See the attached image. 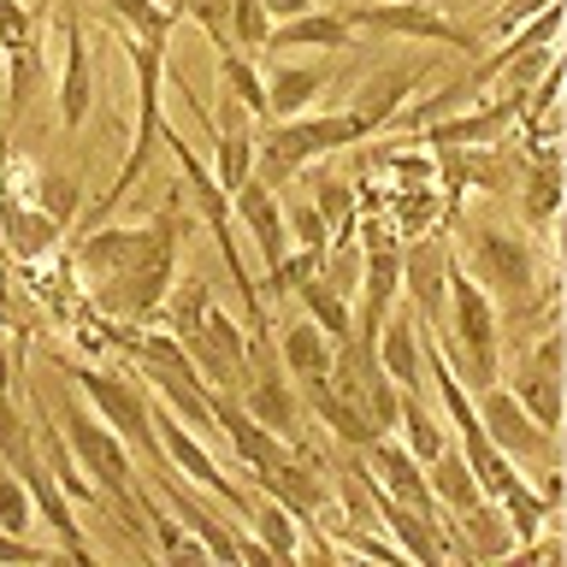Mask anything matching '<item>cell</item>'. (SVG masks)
Instances as JSON below:
<instances>
[{
	"mask_svg": "<svg viewBox=\"0 0 567 567\" xmlns=\"http://www.w3.org/2000/svg\"><path fill=\"white\" fill-rule=\"evenodd\" d=\"M142 520H148V538H154V549H159V561H172V567H184V561H207V549H202V538L177 520L172 508H159L154 496H142Z\"/></svg>",
	"mask_w": 567,
	"mask_h": 567,
	"instance_id": "32",
	"label": "cell"
},
{
	"mask_svg": "<svg viewBox=\"0 0 567 567\" xmlns=\"http://www.w3.org/2000/svg\"><path fill=\"white\" fill-rule=\"evenodd\" d=\"M189 118L202 124V136H207V148H213V177H219V189L230 195L237 184H248V177H255V131H248L243 106L225 95L219 113H207V106L189 95Z\"/></svg>",
	"mask_w": 567,
	"mask_h": 567,
	"instance_id": "12",
	"label": "cell"
},
{
	"mask_svg": "<svg viewBox=\"0 0 567 567\" xmlns=\"http://www.w3.org/2000/svg\"><path fill=\"white\" fill-rule=\"evenodd\" d=\"M0 60H7V118H18L42 83V12L0 0Z\"/></svg>",
	"mask_w": 567,
	"mask_h": 567,
	"instance_id": "11",
	"label": "cell"
},
{
	"mask_svg": "<svg viewBox=\"0 0 567 567\" xmlns=\"http://www.w3.org/2000/svg\"><path fill=\"white\" fill-rule=\"evenodd\" d=\"M372 349H379V367L390 372V384L420 390V319L414 313H384Z\"/></svg>",
	"mask_w": 567,
	"mask_h": 567,
	"instance_id": "20",
	"label": "cell"
},
{
	"mask_svg": "<svg viewBox=\"0 0 567 567\" xmlns=\"http://www.w3.org/2000/svg\"><path fill=\"white\" fill-rule=\"evenodd\" d=\"M65 65H60V124L78 131L95 106V53H89V35H83V18L65 12Z\"/></svg>",
	"mask_w": 567,
	"mask_h": 567,
	"instance_id": "19",
	"label": "cell"
},
{
	"mask_svg": "<svg viewBox=\"0 0 567 567\" xmlns=\"http://www.w3.org/2000/svg\"><path fill=\"white\" fill-rule=\"evenodd\" d=\"M402 290L414 301L420 326H443V301H450V243L420 230L414 243L402 248Z\"/></svg>",
	"mask_w": 567,
	"mask_h": 567,
	"instance_id": "14",
	"label": "cell"
},
{
	"mask_svg": "<svg viewBox=\"0 0 567 567\" xmlns=\"http://www.w3.org/2000/svg\"><path fill=\"white\" fill-rule=\"evenodd\" d=\"M266 78V106H272V118H296L308 113V101L326 89V65H272L260 71Z\"/></svg>",
	"mask_w": 567,
	"mask_h": 567,
	"instance_id": "29",
	"label": "cell"
},
{
	"mask_svg": "<svg viewBox=\"0 0 567 567\" xmlns=\"http://www.w3.org/2000/svg\"><path fill=\"white\" fill-rule=\"evenodd\" d=\"M225 35L243 53H266V35H272V18H266L260 0H225Z\"/></svg>",
	"mask_w": 567,
	"mask_h": 567,
	"instance_id": "36",
	"label": "cell"
},
{
	"mask_svg": "<svg viewBox=\"0 0 567 567\" xmlns=\"http://www.w3.org/2000/svg\"><path fill=\"white\" fill-rule=\"evenodd\" d=\"M48 556H53L48 544H30V538H18V532H0V561L30 567V561H48Z\"/></svg>",
	"mask_w": 567,
	"mask_h": 567,
	"instance_id": "39",
	"label": "cell"
},
{
	"mask_svg": "<svg viewBox=\"0 0 567 567\" xmlns=\"http://www.w3.org/2000/svg\"><path fill=\"white\" fill-rule=\"evenodd\" d=\"M496 508H503V520H508V532H514V544H526V538H538V532L556 520V496H544V491H532L526 478H514V485L496 496Z\"/></svg>",
	"mask_w": 567,
	"mask_h": 567,
	"instance_id": "30",
	"label": "cell"
},
{
	"mask_svg": "<svg viewBox=\"0 0 567 567\" xmlns=\"http://www.w3.org/2000/svg\"><path fill=\"white\" fill-rule=\"evenodd\" d=\"M60 372L78 384V396L124 437V450H136L148 467H172L166 450H159V437H154V396H148L136 379L106 372V367H95V361H71V354H60Z\"/></svg>",
	"mask_w": 567,
	"mask_h": 567,
	"instance_id": "7",
	"label": "cell"
},
{
	"mask_svg": "<svg viewBox=\"0 0 567 567\" xmlns=\"http://www.w3.org/2000/svg\"><path fill=\"white\" fill-rule=\"evenodd\" d=\"M308 189H313L308 202L319 207V219L331 230V248L354 243V230H361V195H354V184H343V177H331V172H313Z\"/></svg>",
	"mask_w": 567,
	"mask_h": 567,
	"instance_id": "26",
	"label": "cell"
},
{
	"mask_svg": "<svg viewBox=\"0 0 567 567\" xmlns=\"http://www.w3.org/2000/svg\"><path fill=\"white\" fill-rule=\"evenodd\" d=\"M30 514H35V503H30L24 478H18V473H0V532H18V538H24V532H30Z\"/></svg>",
	"mask_w": 567,
	"mask_h": 567,
	"instance_id": "38",
	"label": "cell"
},
{
	"mask_svg": "<svg viewBox=\"0 0 567 567\" xmlns=\"http://www.w3.org/2000/svg\"><path fill=\"white\" fill-rule=\"evenodd\" d=\"M213 60H219V89L248 118H272V106H266V78L255 71V53H237V42L219 35V42H213Z\"/></svg>",
	"mask_w": 567,
	"mask_h": 567,
	"instance_id": "23",
	"label": "cell"
},
{
	"mask_svg": "<svg viewBox=\"0 0 567 567\" xmlns=\"http://www.w3.org/2000/svg\"><path fill=\"white\" fill-rule=\"evenodd\" d=\"M473 396H478L473 408H478L485 437H491L508 461H544V467H556V432H544V425L532 420L520 402H514L508 384H485V390H473Z\"/></svg>",
	"mask_w": 567,
	"mask_h": 567,
	"instance_id": "10",
	"label": "cell"
},
{
	"mask_svg": "<svg viewBox=\"0 0 567 567\" xmlns=\"http://www.w3.org/2000/svg\"><path fill=\"white\" fill-rule=\"evenodd\" d=\"M308 402H313V414L331 425V437L343 443V450H367L372 437H384L367 408H354L349 396H337V390H326V384H308Z\"/></svg>",
	"mask_w": 567,
	"mask_h": 567,
	"instance_id": "28",
	"label": "cell"
},
{
	"mask_svg": "<svg viewBox=\"0 0 567 567\" xmlns=\"http://www.w3.org/2000/svg\"><path fill=\"white\" fill-rule=\"evenodd\" d=\"M284 230L296 237V248H313V255H326V248H331V230H326V219H319L313 202L284 207Z\"/></svg>",
	"mask_w": 567,
	"mask_h": 567,
	"instance_id": "37",
	"label": "cell"
},
{
	"mask_svg": "<svg viewBox=\"0 0 567 567\" xmlns=\"http://www.w3.org/2000/svg\"><path fill=\"white\" fill-rule=\"evenodd\" d=\"M177 243H184L177 189L142 225H89L83 237H71V266H78L83 301L113 326H148L177 278Z\"/></svg>",
	"mask_w": 567,
	"mask_h": 567,
	"instance_id": "1",
	"label": "cell"
},
{
	"mask_svg": "<svg viewBox=\"0 0 567 567\" xmlns=\"http://www.w3.org/2000/svg\"><path fill=\"white\" fill-rule=\"evenodd\" d=\"M248 526H255V538L272 549V561H301V544H296V532H301V520L284 503H272V496H266V503H255L248 508Z\"/></svg>",
	"mask_w": 567,
	"mask_h": 567,
	"instance_id": "34",
	"label": "cell"
},
{
	"mask_svg": "<svg viewBox=\"0 0 567 567\" xmlns=\"http://www.w3.org/2000/svg\"><path fill=\"white\" fill-rule=\"evenodd\" d=\"M544 7H556V0H508V7L496 12V35H508L514 24H526V18H538Z\"/></svg>",
	"mask_w": 567,
	"mask_h": 567,
	"instance_id": "40",
	"label": "cell"
},
{
	"mask_svg": "<svg viewBox=\"0 0 567 567\" xmlns=\"http://www.w3.org/2000/svg\"><path fill=\"white\" fill-rule=\"evenodd\" d=\"M455 520L467 526V556H478V561H503L514 549V532L503 520V508H496V496H478L467 514H455Z\"/></svg>",
	"mask_w": 567,
	"mask_h": 567,
	"instance_id": "33",
	"label": "cell"
},
{
	"mask_svg": "<svg viewBox=\"0 0 567 567\" xmlns=\"http://www.w3.org/2000/svg\"><path fill=\"white\" fill-rule=\"evenodd\" d=\"M461 219V213H455ZM461 266L473 272V284L496 301V313H532L538 308V248H532V237H520V230L508 225H473L461 219Z\"/></svg>",
	"mask_w": 567,
	"mask_h": 567,
	"instance_id": "3",
	"label": "cell"
},
{
	"mask_svg": "<svg viewBox=\"0 0 567 567\" xmlns=\"http://www.w3.org/2000/svg\"><path fill=\"white\" fill-rule=\"evenodd\" d=\"M361 455H367V478H372L379 491H390V496H396V503H408V508L437 514V496H432V485H425V461H414L390 432L372 437Z\"/></svg>",
	"mask_w": 567,
	"mask_h": 567,
	"instance_id": "16",
	"label": "cell"
},
{
	"mask_svg": "<svg viewBox=\"0 0 567 567\" xmlns=\"http://www.w3.org/2000/svg\"><path fill=\"white\" fill-rule=\"evenodd\" d=\"M367 142V124L349 113H296V118H278L266 136H255V177L266 184H290L296 172H308L313 159H331L337 148H354Z\"/></svg>",
	"mask_w": 567,
	"mask_h": 567,
	"instance_id": "6",
	"label": "cell"
},
{
	"mask_svg": "<svg viewBox=\"0 0 567 567\" xmlns=\"http://www.w3.org/2000/svg\"><path fill=\"white\" fill-rule=\"evenodd\" d=\"M154 437H159V450H166L172 473H189V485H202L207 496H219V503H225V508L248 526V508H255V503H248V491H243V485H230V478L219 473V461L207 455V443L195 437V432L172 414L166 402H154Z\"/></svg>",
	"mask_w": 567,
	"mask_h": 567,
	"instance_id": "9",
	"label": "cell"
},
{
	"mask_svg": "<svg viewBox=\"0 0 567 567\" xmlns=\"http://www.w3.org/2000/svg\"><path fill=\"white\" fill-rule=\"evenodd\" d=\"M278 361H284V372H290V379L308 390V384H319L331 372V337L313 326V319H301V326H284L278 337Z\"/></svg>",
	"mask_w": 567,
	"mask_h": 567,
	"instance_id": "21",
	"label": "cell"
},
{
	"mask_svg": "<svg viewBox=\"0 0 567 567\" xmlns=\"http://www.w3.org/2000/svg\"><path fill=\"white\" fill-rule=\"evenodd\" d=\"M443 361L467 390H485L503 379V337H496V301L473 284V272L450 248V301H443V326L432 331Z\"/></svg>",
	"mask_w": 567,
	"mask_h": 567,
	"instance_id": "2",
	"label": "cell"
},
{
	"mask_svg": "<svg viewBox=\"0 0 567 567\" xmlns=\"http://www.w3.org/2000/svg\"><path fill=\"white\" fill-rule=\"evenodd\" d=\"M425 485H432V496H437V508L443 514H467L478 496V478H473V467H467V455L461 450H450V443H443V450L425 461Z\"/></svg>",
	"mask_w": 567,
	"mask_h": 567,
	"instance_id": "27",
	"label": "cell"
},
{
	"mask_svg": "<svg viewBox=\"0 0 567 567\" xmlns=\"http://www.w3.org/2000/svg\"><path fill=\"white\" fill-rule=\"evenodd\" d=\"M260 7H266V18H272V24H278V18H296V12H313V7H319V0H260Z\"/></svg>",
	"mask_w": 567,
	"mask_h": 567,
	"instance_id": "41",
	"label": "cell"
},
{
	"mask_svg": "<svg viewBox=\"0 0 567 567\" xmlns=\"http://www.w3.org/2000/svg\"><path fill=\"white\" fill-rule=\"evenodd\" d=\"M113 30H118V24H113ZM118 48H124V60H131V71H136V136H131V154H124L113 189H106L101 202L83 213V230L113 219V207L136 189V177H148V159H154V142H159V83H166V48H172V42H166V35L118 30Z\"/></svg>",
	"mask_w": 567,
	"mask_h": 567,
	"instance_id": "5",
	"label": "cell"
},
{
	"mask_svg": "<svg viewBox=\"0 0 567 567\" xmlns=\"http://www.w3.org/2000/svg\"><path fill=\"white\" fill-rule=\"evenodd\" d=\"M343 24L372 35H408V42H437V48H478L467 24H455L432 0H343Z\"/></svg>",
	"mask_w": 567,
	"mask_h": 567,
	"instance_id": "8",
	"label": "cell"
},
{
	"mask_svg": "<svg viewBox=\"0 0 567 567\" xmlns=\"http://www.w3.org/2000/svg\"><path fill=\"white\" fill-rule=\"evenodd\" d=\"M396 432H402V450L414 461H432L443 443H450V437H443V420L425 408L420 390H402V396H396Z\"/></svg>",
	"mask_w": 567,
	"mask_h": 567,
	"instance_id": "31",
	"label": "cell"
},
{
	"mask_svg": "<svg viewBox=\"0 0 567 567\" xmlns=\"http://www.w3.org/2000/svg\"><path fill=\"white\" fill-rule=\"evenodd\" d=\"M60 243H65V230L53 225L42 207L24 202V195H12V189H0V248H7L18 266L48 260Z\"/></svg>",
	"mask_w": 567,
	"mask_h": 567,
	"instance_id": "17",
	"label": "cell"
},
{
	"mask_svg": "<svg viewBox=\"0 0 567 567\" xmlns=\"http://www.w3.org/2000/svg\"><path fill=\"white\" fill-rule=\"evenodd\" d=\"M372 485V478H367ZM372 508H379V526L396 538V549L408 561H420V567H443L450 561V538H443V508L437 514H425V508H408V503H396L390 491H379L372 485Z\"/></svg>",
	"mask_w": 567,
	"mask_h": 567,
	"instance_id": "15",
	"label": "cell"
},
{
	"mask_svg": "<svg viewBox=\"0 0 567 567\" xmlns=\"http://www.w3.org/2000/svg\"><path fill=\"white\" fill-rule=\"evenodd\" d=\"M408 89H420V71L414 65H396V71H379V78L361 83V95L349 101V113L372 131H384V124H396V106L408 101Z\"/></svg>",
	"mask_w": 567,
	"mask_h": 567,
	"instance_id": "22",
	"label": "cell"
},
{
	"mask_svg": "<svg viewBox=\"0 0 567 567\" xmlns=\"http://www.w3.org/2000/svg\"><path fill=\"white\" fill-rule=\"evenodd\" d=\"M106 18H113L118 30H136V35H166L172 42V30L184 24L177 18V7H166V0H101Z\"/></svg>",
	"mask_w": 567,
	"mask_h": 567,
	"instance_id": "35",
	"label": "cell"
},
{
	"mask_svg": "<svg viewBox=\"0 0 567 567\" xmlns=\"http://www.w3.org/2000/svg\"><path fill=\"white\" fill-rule=\"evenodd\" d=\"M290 296H301V308H308V319H313V326L331 337V349H337V343H349V337H354V301H349L343 290H337V284H331L326 272L301 278Z\"/></svg>",
	"mask_w": 567,
	"mask_h": 567,
	"instance_id": "25",
	"label": "cell"
},
{
	"mask_svg": "<svg viewBox=\"0 0 567 567\" xmlns=\"http://www.w3.org/2000/svg\"><path fill=\"white\" fill-rule=\"evenodd\" d=\"M520 95H496L485 106H473V113H461V118H437V124H425V142L432 148H485V142H503L508 136V124H520Z\"/></svg>",
	"mask_w": 567,
	"mask_h": 567,
	"instance_id": "18",
	"label": "cell"
},
{
	"mask_svg": "<svg viewBox=\"0 0 567 567\" xmlns=\"http://www.w3.org/2000/svg\"><path fill=\"white\" fill-rule=\"evenodd\" d=\"M60 432L71 443V455H78V467L95 478V491L106 496V508L124 520V532H142V485H136L124 437L83 396H60Z\"/></svg>",
	"mask_w": 567,
	"mask_h": 567,
	"instance_id": "4",
	"label": "cell"
},
{
	"mask_svg": "<svg viewBox=\"0 0 567 567\" xmlns=\"http://www.w3.org/2000/svg\"><path fill=\"white\" fill-rule=\"evenodd\" d=\"M266 48H354V30L343 24V12H296V18H278Z\"/></svg>",
	"mask_w": 567,
	"mask_h": 567,
	"instance_id": "24",
	"label": "cell"
},
{
	"mask_svg": "<svg viewBox=\"0 0 567 567\" xmlns=\"http://www.w3.org/2000/svg\"><path fill=\"white\" fill-rule=\"evenodd\" d=\"M508 390L544 432H561V331H544L538 349L514 361Z\"/></svg>",
	"mask_w": 567,
	"mask_h": 567,
	"instance_id": "13",
	"label": "cell"
}]
</instances>
